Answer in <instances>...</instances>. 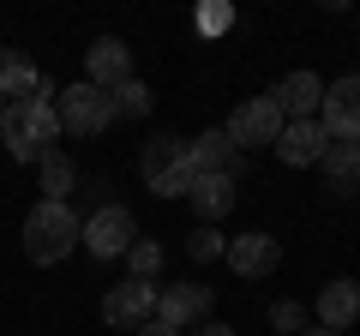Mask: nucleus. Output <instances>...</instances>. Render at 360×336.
<instances>
[{
    "mask_svg": "<svg viewBox=\"0 0 360 336\" xmlns=\"http://www.w3.org/2000/svg\"><path fill=\"white\" fill-rule=\"evenodd\" d=\"M139 336H180V330H168V324H156V318H150V324H139Z\"/></svg>",
    "mask_w": 360,
    "mask_h": 336,
    "instance_id": "a878e982",
    "label": "nucleus"
},
{
    "mask_svg": "<svg viewBox=\"0 0 360 336\" xmlns=\"http://www.w3.org/2000/svg\"><path fill=\"white\" fill-rule=\"evenodd\" d=\"M300 336H342V330H324V324H312V330H300Z\"/></svg>",
    "mask_w": 360,
    "mask_h": 336,
    "instance_id": "bb28decb",
    "label": "nucleus"
},
{
    "mask_svg": "<svg viewBox=\"0 0 360 336\" xmlns=\"http://www.w3.org/2000/svg\"><path fill=\"white\" fill-rule=\"evenodd\" d=\"M54 115H60V132H72V138H103V132L115 127V103H108V91L84 84V78L54 96Z\"/></svg>",
    "mask_w": 360,
    "mask_h": 336,
    "instance_id": "20e7f679",
    "label": "nucleus"
},
{
    "mask_svg": "<svg viewBox=\"0 0 360 336\" xmlns=\"http://www.w3.org/2000/svg\"><path fill=\"white\" fill-rule=\"evenodd\" d=\"M270 324H276L283 336H300V330H307V312H300V300H276V306H270Z\"/></svg>",
    "mask_w": 360,
    "mask_h": 336,
    "instance_id": "5701e85b",
    "label": "nucleus"
},
{
    "mask_svg": "<svg viewBox=\"0 0 360 336\" xmlns=\"http://www.w3.org/2000/svg\"><path fill=\"white\" fill-rule=\"evenodd\" d=\"M193 336H240V330H234V324H217V318H205Z\"/></svg>",
    "mask_w": 360,
    "mask_h": 336,
    "instance_id": "393cba45",
    "label": "nucleus"
},
{
    "mask_svg": "<svg viewBox=\"0 0 360 336\" xmlns=\"http://www.w3.org/2000/svg\"><path fill=\"white\" fill-rule=\"evenodd\" d=\"M186 198H193L198 222L210 228L217 217H229V210L240 205V181H229V174H198V181H193V193H186Z\"/></svg>",
    "mask_w": 360,
    "mask_h": 336,
    "instance_id": "2eb2a0df",
    "label": "nucleus"
},
{
    "mask_svg": "<svg viewBox=\"0 0 360 336\" xmlns=\"http://www.w3.org/2000/svg\"><path fill=\"white\" fill-rule=\"evenodd\" d=\"M210 318V288L198 283H174V288H156V324H168V330H198V324Z\"/></svg>",
    "mask_w": 360,
    "mask_h": 336,
    "instance_id": "6e6552de",
    "label": "nucleus"
},
{
    "mask_svg": "<svg viewBox=\"0 0 360 336\" xmlns=\"http://www.w3.org/2000/svg\"><path fill=\"white\" fill-rule=\"evenodd\" d=\"M319 127H324V138H330V144H360V72L324 84Z\"/></svg>",
    "mask_w": 360,
    "mask_h": 336,
    "instance_id": "423d86ee",
    "label": "nucleus"
},
{
    "mask_svg": "<svg viewBox=\"0 0 360 336\" xmlns=\"http://www.w3.org/2000/svg\"><path fill=\"white\" fill-rule=\"evenodd\" d=\"M37 174H42V198H49V205H66V193L78 186V168L66 162L60 150H49V156H42V162H37Z\"/></svg>",
    "mask_w": 360,
    "mask_h": 336,
    "instance_id": "a211bd4d",
    "label": "nucleus"
},
{
    "mask_svg": "<svg viewBox=\"0 0 360 336\" xmlns=\"http://www.w3.org/2000/svg\"><path fill=\"white\" fill-rule=\"evenodd\" d=\"M283 127H288V120H283V108L270 103V96H246V103L229 115V127H222V132H229L234 150H252V144H276V138H283Z\"/></svg>",
    "mask_w": 360,
    "mask_h": 336,
    "instance_id": "0eeeda50",
    "label": "nucleus"
},
{
    "mask_svg": "<svg viewBox=\"0 0 360 336\" xmlns=\"http://www.w3.org/2000/svg\"><path fill=\"white\" fill-rule=\"evenodd\" d=\"M103 318L115 324V330H139V324H150L156 318V288L150 283H132V276L115 283L103 295Z\"/></svg>",
    "mask_w": 360,
    "mask_h": 336,
    "instance_id": "9b49d317",
    "label": "nucleus"
},
{
    "mask_svg": "<svg viewBox=\"0 0 360 336\" xmlns=\"http://www.w3.org/2000/svg\"><path fill=\"white\" fill-rule=\"evenodd\" d=\"M127 271H132V283H150L162 271V240H132L127 246Z\"/></svg>",
    "mask_w": 360,
    "mask_h": 336,
    "instance_id": "aec40b11",
    "label": "nucleus"
},
{
    "mask_svg": "<svg viewBox=\"0 0 360 336\" xmlns=\"http://www.w3.org/2000/svg\"><path fill=\"white\" fill-rule=\"evenodd\" d=\"M139 174H144V186H150L156 198H186L193 181H198V168H193V156H186V138H180V132H156V138H144Z\"/></svg>",
    "mask_w": 360,
    "mask_h": 336,
    "instance_id": "f03ea898",
    "label": "nucleus"
},
{
    "mask_svg": "<svg viewBox=\"0 0 360 336\" xmlns=\"http://www.w3.org/2000/svg\"><path fill=\"white\" fill-rule=\"evenodd\" d=\"M37 60H30L25 49H0V103H25L30 91H37Z\"/></svg>",
    "mask_w": 360,
    "mask_h": 336,
    "instance_id": "f3484780",
    "label": "nucleus"
},
{
    "mask_svg": "<svg viewBox=\"0 0 360 336\" xmlns=\"http://www.w3.org/2000/svg\"><path fill=\"white\" fill-rule=\"evenodd\" d=\"M0 108H6V103H0Z\"/></svg>",
    "mask_w": 360,
    "mask_h": 336,
    "instance_id": "c85d7f7f",
    "label": "nucleus"
},
{
    "mask_svg": "<svg viewBox=\"0 0 360 336\" xmlns=\"http://www.w3.org/2000/svg\"><path fill=\"white\" fill-rule=\"evenodd\" d=\"M186 156H193V168L198 174H229V181H240V150L229 144V132L222 127H205L198 138H186Z\"/></svg>",
    "mask_w": 360,
    "mask_h": 336,
    "instance_id": "ddd939ff",
    "label": "nucleus"
},
{
    "mask_svg": "<svg viewBox=\"0 0 360 336\" xmlns=\"http://www.w3.org/2000/svg\"><path fill=\"white\" fill-rule=\"evenodd\" d=\"M54 84L37 78V91L25 103L0 108V144L13 150V162H42L49 150H60V115H54Z\"/></svg>",
    "mask_w": 360,
    "mask_h": 336,
    "instance_id": "f257e3e1",
    "label": "nucleus"
},
{
    "mask_svg": "<svg viewBox=\"0 0 360 336\" xmlns=\"http://www.w3.org/2000/svg\"><path fill=\"white\" fill-rule=\"evenodd\" d=\"M324 144H330V138H324V127H319V120H288V127H283V138L270 144V150L283 156L288 168H312V162L324 156Z\"/></svg>",
    "mask_w": 360,
    "mask_h": 336,
    "instance_id": "4468645a",
    "label": "nucleus"
},
{
    "mask_svg": "<svg viewBox=\"0 0 360 336\" xmlns=\"http://www.w3.org/2000/svg\"><path fill=\"white\" fill-rule=\"evenodd\" d=\"M222 246H229V240H222L217 228H205V222H198L193 240H186V259H193V264H210V259H222Z\"/></svg>",
    "mask_w": 360,
    "mask_h": 336,
    "instance_id": "4be33fe9",
    "label": "nucleus"
},
{
    "mask_svg": "<svg viewBox=\"0 0 360 336\" xmlns=\"http://www.w3.org/2000/svg\"><path fill=\"white\" fill-rule=\"evenodd\" d=\"M132 240H139V217L127 205H96L78 222V246H84L90 259H127Z\"/></svg>",
    "mask_w": 360,
    "mask_h": 336,
    "instance_id": "39448f33",
    "label": "nucleus"
},
{
    "mask_svg": "<svg viewBox=\"0 0 360 336\" xmlns=\"http://www.w3.org/2000/svg\"><path fill=\"white\" fill-rule=\"evenodd\" d=\"M72 246H78V210L42 198V205L25 217V259L30 264H60Z\"/></svg>",
    "mask_w": 360,
    "mask_h": 336,
    "instance_id": "7ed1b4c3",
    "label": "nucleus"
},
{
    "mask_svg": "<svg viewBox=\"0 0 360 336\" xmlns=\"http://www.w3.org/2000/svg\"><path fill=\"white\" fill-rule=\"evenodd\" d=\"M229 6H210V13H198V30H229Z\"/></svg>",
    "mask_w": 360,
    "mask_h": 336,
    "instance_id": "b1692460",
    "label": "nucleus"
},
{
    "mask_svg": "<svg viewBox=\"0 0 360 336\" xmlns=\"http://www.w3.org/2000/svg\"><path fill=\"white\" fill-rule=\"evenodd\" d=\"M319 168H324V181H330V193H354V144H324V156H319Z\"/></svg>",
    "mask_w": 360,
    "mask_h": 336,
    "instance_id": "6ab92c4d",
    "label": "nucleus"
},
{
    "mask_svg": "<svg viewBox=\"0 0 360 336\" xmlns=\"http://www.w3.org/2000/svg\"><path fill=\"white\" fill-rule=\"evenodd\" d=\"M127 78H139V72H132V49L120 37H96L84 49V84H96V91H120Z\"/></svg>",
    "mask_w": 360,
    "mask_h": 336,
    "instance_id": "1a4fd4ad",
    "label": "nucleus"
},
{
    "mask_svg": "<svg viewBox=\"0 0 360 336\" xmlns=\"http://www.w3.org/2000/svg\"><path fill=\"white\" fill-rule=\"evenodd\" d=\"M270 103L283 108V120H319V103H324V78L319 72H283L270 84Z\"/></svg>",
    "mask_w": 360,
    "mask_h": 336,
    "instance_id": "f8f14e48",
    "label": "nucleus"
},
{
    "mask_svg": "<svg viewBox=\"0 0 360 336\" xmlns=\"http://www.w3.org/2000/svg\"><path fill=\"white\" fill-rule=\"evenodd\" d=\"M222 259H229L234 276H252V283H258V276H270L276 264H283V246L270 240L264 228H246V234H234V240L222 246Z\"/></svg>",
    "mask_w": 360,
    "mask_h": 336,
    "instance_id": "9d476101",
    "label": "nucleus"
},
{
    "mask_svg": "<svg viewBox=\"0 0 360 336\" xmlns=\"http://www.w3.org/2000/svg\"><path fill=\"white\" fill-rule=\"evenodd\" d=\"M108 103H115V120H132V115H150V91H144L139 78H127L120 91H108Z\"/></svg>",
    "mask_w": 360,
    "mask_h": 336,
    "instance_id": "412c9836",
    "label": "nucleus"
},
{
    "mask_svg": "<svg viewBox=\"0 0 360 336\" xmlns=\"http://www.w3.org/2000/svg\"><path fill=\"white\" fill-rule=\"evenodd\" d=\"M354 318H360V283L354 276H336V283L319 295V324L324 330H348Z\"/></svg>",
    "mask_w": 360,
    "mask_h": 336,
    "instance_id": "dca6fc26",
    "label": "nucleus"
},
{
    "mask_svg": "<svg viewBox=\"0 0 360 336\" xmlns=\"http://www.w3.org/2000/svg\"><path fill=\"white\" fill-rule=\"evenodd\" d=\"M354 181H360V144H354Z\"/></svg>",
    "mask_w": 360,
    "mask_h": 336,
    "instance_id": "cd10ccee",
    "label": "nucleus"
}]
</instances>
